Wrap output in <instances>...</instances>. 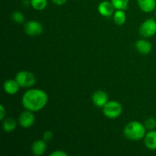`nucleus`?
Listing matches in <instances>:
<instances>
[{"instance_id": "nucleus-5", "label": "nucleus", "mask_w": 156, "mask_h": 156, "mask_svg": "<svg viewBox=\"0 0 156 156\" xmlns=\"http://www.w3.org/2000/svg\"><path fill=\"white\" fill-rule=\"evenodd\" d=\"M139 33L143 37H151L156 34V21L152 18L146 20L139 28Z\"/></svg>"}, {"instance_id": "nucleus-25", "label": "nucleus", "mask_w": 156, "mask_h": 156, "mask_svg": "<svg viewBox=\"0 0 156 156\" xmlns=\"http://www.w3.org/2000/svg\"><path fill=\"white\" fill-rule=\"evenodd\" d=\"M155 11H156V9H155Z\"/></svg>"}, {"instance_id": "nucleus-16", "label": "nucleus", "mask_w": 156, "mask_h": 156, "mask_svg": "<svg viewBox=\"0 0 156 156\" xmlns=\"http://www.w3.org/2000/svg\"><path fill=\"white\" fill-rule=\"evenodd\" d=\"M113 19H114V23L117 25L124 24L126 21V15L125 13L124 10L117 9V11L114 12V15H113Z\"/></svg>"}, {"instance_id": "nucleus-22", "label": "nucleus", "mask_w": 156, "mask_h": 156, "mask_svg": "<svg viewBox=\"0 0 156 156\" xmlns=\"http://www.w3.org/2000/svg\"><path fill=\"white\" fill-rule=\"evenodd\" d=\"M67 155H68V154L62 150L54 151V152H53L51 154H50V156H67Z\"/></svg>"}, {"instance_id": "nucleus-8", "label": "nucleus", "mask_w": 156, "mask_h": 156, "mask_svg": "<svg viewBox=\"0 0 156 156\" xmlns=\"http://www.w3.org/2000/svg\"><path fill=\"white\" fill-rule=\"evenodd\" d=\"M91 100H92L93 104L98 108H103L109 101L108 94L101 90L95 91L91 96Z\"/></svg>"}, {"instance_id": "nucleus-18", "label": "nucleus", "mask_w": 156, "mask_h": 156, "mask_svg": "<svg viewBox=\"0 0 156 156\" xmlns=\"http://www.w3.org/2000/svg\"><path fill=\"white\" fill-rule=\"evenodd\" d=\"M111 2L114 5L115 9L125 10L128 7L129 0H111Z\"/></svg>"}, {"instance_id": "nucleus-20", "label": "nucleus", "mask_w": 156, "mask_h": 156, "mask_svg": "<svg viewBox=\"0 0 156 156\" xmlns=\"http://www.w3.org/2000/svg\"><path fill=\"white\" fill-rule=\"evenodd\" d=\"M144 126H146V129L152 130L156 128V119L154 117H149L145 121Z\"/></svg>"}, {"instance_id": "nucleus-1", "label": "nucleus", "mask_w": 156, "mask_h": 156, "mask_svg": "<svg viewBox=\"0 0 156 156\" xmlns=\"http://www.w3.org/2000/svg\"><path fill=\"white\" fill-rule=\"evenodd\" d=\"M48 99V95L44 91L40 88H32L23 94L21 103L26 110L37 112L45 108Z\"/></svg>"}, {"instance_id": "nucleus-14", "label": "nucleus", "mask_w": 156, "mask_h": 156, "mask_svg": "<svg viewBox=\"0 0 156 156\" xmlns=\"http://www.w3.org/2000/svg\"><path fill=\"white\" fill-rule=\"evenodd\" d=\"M19 88L20 85L15 79H8L3 84V89L5 92L9 94H15L19 91Z\"/></svg>"}, {"instance_id": "nucleus-24", "label": "nucleus", "mask_w": 156, "mask_h": 156, "mask_svg": "<svg viewBox=\"0 0 156 156\" xmlns=\"http://www.w3.org/2000/svg\"><path fill=\"white\" fill-rule=\"evenodd\" d=\"M52 2L56 5H63L64 4H66L67 0H52Z\"/></svg>"}, {"instance_id": "nucleus-2", "label": "nucleus", "mask_w": 156, "mask_h": 156, "mask_svg": "<svg viewBox=\"0 0 156 156\" xmlns=\"http://www.w3.org/2000/svg\"><path fill=\"white\" fill-rule=\"evenodd\" d=\"M146 134V128L144 123L139 121H131L125 126L123 135L131 141H139L144 139Z\"/></svg>"}, {"instance_id": "nucleus-11", "label": "nucleus", "mask_w": 156, "mask_h": 156, "mask_svg": "<svg viewBox=\"0 0 156 156\" xmlns=\"http://www.w3.org/2000/svg\"><path fill=\"white\" fill-rule=\"evenodd\" d=\"M143 140L145 146L148 149L152 151L156 150V130L152 129L146 133Z\"/></svg>"}, {"instance_id": "nucleus-17", "label": "nucleus", "mask_w": 156, "mask_h": 156, "mask_svg": "<svg viewBox=\"0 0 156 156\" xmlns=\"http://www.w3.org/2000/svg\"><path fill=\"white\" fill-rule=\"evenodd\" d=\"M30 5L37 11H42L47 8V0H30Z\"/></svg>"}, {"instance_id": "nucleus-9", "label": "nucleus", "mask_w": 156, "mask_h": 156, "mask_svg": "<svg viewBox=\"0 0 156 156\" xmlns=\"http://www.w3.org/2000/svg\"><path fill=\"white\" fill-rule=\"evenodd\" d=\"M114 5L111 2L109 1H103L99 3L98 6V11L99 14L104 17H110L114 13Z\"/></svg>"}, {"instance_id": "nucleus-23", "label": "nucleus", "mask_w": 156, "mask_h": 156, "mask_svg": "<svg viewBox=\"0 0 156 156\" xmlns=\"http://www.w3.org/2000/svg\"><path fill=\"white\" fill-rule=\"evenodd\" d=\"M6 116V110L5 108L4 105H0V119L3 120Z\"/></svg>"}, {"instance_id": "nucleus-3", "label": "nucleus", "mask_w": 156, "mask_h": 156, "mask_svg": "<svg viewBox=\"0 0 156 156\" xmlns=\"http://www.w3.org/2000/svg\"><path fill=\"white\" fill-rule=\"evenodd\" d=\"M103 114L107 118L116 119L123 112L122 105L116 101H110L103 107Z\"/></svg>"}, {"instance_id": "nucleus-19", "label": "nucleus", "mask_w": 156, "mask_h": 156, "mask_svg": "<svg viewBox=\"0 0 156 156\" xmlns=\"http://www.w3.org/2000/svg\"><path fill=\"white\" fill-rule=\"evenodd\" d=\"M12 18L15 22L18 23V24H21V23L24 22V15L22 12H19V11H15L12 13Z\"/></svg>"}, {"instance_id": "nucleus-7", "label": "nucleus", "mask_w": 156, "mask_h": 156, "mask_svg": "<svg viewBox=\"0 0 156 156\" xmlns=\"http://www.w3.org/2000/svg\"><path fill=\"white\" fill-rule=\"evenodd\" d=\"M43 30H44V28H43L42 24L39 21H34V20L27 21L24 25V32L29 36H38L41 34Z\"/></svg>"}, {"instance_id": "nucleus-6", "label": "nucleus", "mask_w": 156, "mask_h": 156, "mask_svg": "<svg viewBox=\"0 0 156 156\" xmlns=\"http://www.w3.org/2000/svg\"><path fill=\"white\" fill-rule=\"evenodd\" d=\"M35 121V117L33 112L28 110L23 111L18 117V123L20 126L24 129L31 127Z\"/></svg>"}, {"instance_id": "nucleus-21", "label": "nucleus", "mask_w": 156, "mask_h": 156, "mask_svg": "<svg viewBox=\"0 0 156 156\" xmlns=\"http://www.w3.org/2000/svg\"><path fill=\"white\" fill-rule=\"evenodd\" d=\"M53 138V133L52 131L48 130L44 132V133L43 134V140L46 142H49L50 140H52V139Z\"/></svg>"}, {"instance_id": "nucleus-12", "label": "nucleus", "mask_w": 156, "mask_h": 156, "mask_svg": "<svg viewBox=\"0 0 156 156\" xmlns=\"http://www.w3.org/2000/svg\"><path fill=\"white\" fill-rule=\"evenodd\" d=\"M137 5L142 12L150 13L156 9V0H137Z\"/></svg>"}, {"instance_id": "nucleus-13", "label": "nucleus", "mask_w": 156, "mask_h": 156, "mask_svg": "<svg viewBox=\"0 0 156 156\" xmlns=\"http://www.w3.org/2000/svg\"><path fill=\"white\" fill-rule=\"evenodd\" d=\"M47 142L44 140H37L34 142L31 146V152L33 155L36 156L42 155L47 150Z\"/></svg>"}, {"instance_id": "nucleus-4", "label": "nucleus", "mask_w": 156, "mask_h": 156, "mask_svg": "<svg viewBox=\"0 0 156 156\" xmlns=\"http://www.w3.org/2000/svg\"><path fill=\"white\" fill-rule=\"evenodd\" d=\"M15 80L17 81L20 87L30 88L36 83L37 79L34 74L31 72L22 70L17 73L15 76Z\"/></svg>"}, {"instance_id": "nucleus-10", "label": "nucleus", "mask_w": 156, "mask_h": 156, "mask_svg": "<svg viewBox=\"0 0 156 156\" xmlns=\"http://www.w3.org/2000/svg\"><path fill=\"white\" fill-rule=\"evenodd\" d=\"M136 49L140 53L143 55H148L151 53L152 46L149 41L145 39H140L136 42Z\"/></svg>"}, {"instance_id": "nucleus-15", "label": "nucleus", "mask_w": 156, "mask_h": 156, "mask_svg": "<svg viewBox=\"0 0 156 156\" xmlns=\"http://www.w3.org/2000/svg\"><path fill=\"white\" fill-rule=\"evenodd\" d=\"M17 126L16 120L12 117H7L3 120L2 129L6 133H12L15 129Z\"/></svg>"}]
</instances>
